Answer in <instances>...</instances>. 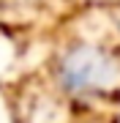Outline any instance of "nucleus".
Returning <instances> with one entry per match:
<instances>
[{
  "mask_svg": "<svg viewBox=\"0 0 120 123\" xmlns=\"http://www.w3.org/2000/svg\"><path fill=\"white\" fill-rule=\"evenodd\" d=\"M107 68L109 66L101 60V55L79 52V55H74V60H68L66 79H68V85H76V88H93V85L104 82Z\"/></svg>",
  "mask_w": 120,
  "mask_h": 123,
  "instance_id": "obj_1",
  "label": "nucleus"
}]
</instances>
